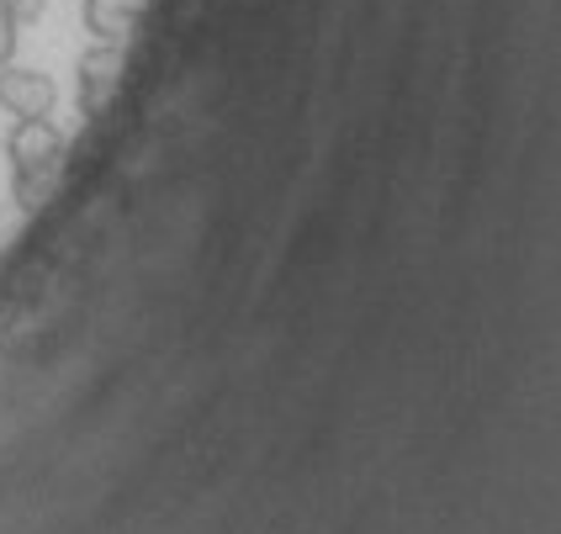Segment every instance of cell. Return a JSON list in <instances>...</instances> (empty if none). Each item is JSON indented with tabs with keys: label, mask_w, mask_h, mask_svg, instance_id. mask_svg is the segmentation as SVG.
<instances>
[{
	"label": "cell",
	"mask_w": 561,
	"mask_h": 534,
	"mask_svg": "<svg viewBox=\"0 0 561 534\" xmlns=\"http://www.w3.org/2000/svg\"><path fill=\"white\" fill-rule=\"evenodd\" d=\"M11 54H16V22L0 11V63H11Z\"/></svg>",
	"instance_id": "obj_6"
},
{
	"label": "cell",
	"mask_w": 561,
	"mask_h": 534,
	"mask_svg": "<svg viewBox=\"0 0 561 534\" xmlns=\"http://www.w3.org/2000/svg\"><path fill=\"white\" fill-rule=\"evenodd\" d=\"M149 0H85V27L101 37V43H127V32L138 22Z\"/></svg>",
	"instance_id": "obj_4"
},
{
	"label": "cell",
	"mask_w": 561,
	"mask_h": 534,
	"mask_svg": "<svg viewBox=\"0 0 561 534\" xmlns=\"http://www.w3.org/2000/svg\"><path fill=\"white\" fill-rule=\"evenodd\" d=\"M43 5H48V0H0V11H5L16 27H22V22H37V16H43Z\"/></svg>",
	"instance_id": "obj_5"
},
{
	"label": "cell",
	"mask_w": 561,
	"mask_h": 534,
	"mask_svg": "<svg viewBox=\"0 0 561 534\" xmlns=\"http://www.w3.org/2000/svg\"><path fill=\"white\" fill-rule=\"evenodd\" d=\"M5 154H11V175H16V207L37 212L59 186L64 132L48 117H16L11 138H5Z\"/></svg>",
	"instance_id": "obj_1"
},
{
	"label": "cell",
	"mask_w": 561,
	"mask_h": 534,
	"mask_svg": "<svg viewBox=\"0 0 561 534\" xmlns=\"http://www.w3.org/2000/svg\"><path fill=\"white\" fill-rule=\"evenodd\" d=\"M54 80L37 74V69H22V63H0V106L11 117H54Z\"/></svg>",
	"instance_id": "obj_3"
},
{
	"label": "cell",
	"mask_w": 561,
	"mask_h": 534,
	"mask_svg": "<svg viewBox=\"0 0 561 534\" xmlns=\"http://www.w3.org/2000/svg\"><path fill=\"white\" fill-rule=\"evenodd\" d=\"M117 91H123V43H101L80 59V112L101 117Z\"/></svg>",
	"instance_id": "obj_2"
}]
</instances>
